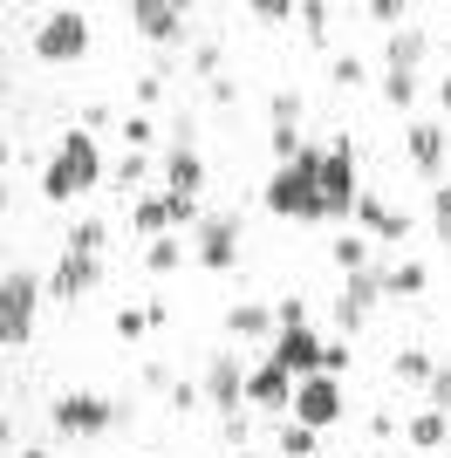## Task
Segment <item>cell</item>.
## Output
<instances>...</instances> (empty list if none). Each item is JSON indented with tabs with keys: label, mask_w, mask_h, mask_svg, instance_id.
I'll list each match as a JSON object with an SVG mask.
<instances>
[{
	"label": "cell",
	"mask_w": 451,
	"mask_h": 458,
	"mask_svg": "<svg viewBox=\"0 0 451 458\" xmlns=\"http://www.w3.org/2000/svg\"><path fill=\"white\" fill-rule=\"evenodd\" d=\"M431 403L451 418V369H438V377H431Z\"/></svg>",
	"instance_id": "obj_39"
},
{
	"label": "cell",
	"mask_w": 451,
	"mask_h": 458,
	"mask_svg": "<svg viewBox=\"0 0 451 458\" xmlns=\"http://www.w3.org/2000/svg\"><path fill=\"white\" fill-rule=\"evenodd\" d=\"M123 137H131V151H144L150 137H157V123L150 116H123Z\"/></svg>",
	"instance_id": "obj_33"
},
{
	"label": "cell",
	"mask_w": 451,
	"mask_h": 458,
	"mask_svg": "<svg viewBox=\"0 0 451 458\" xmlns=\"http://www.w3.org/2000/svg\"><path fill=\"white\" fill-rule=\"evenodd\" d=\"M424 281H431L424 260H396V267L383 274V294H424Z\"/></svg>",
	"instance_id": "obj_22"
},
{
	"label": "cell",
	"mask_w": 451,
	"mask_h": 458,
	"mask_svg": "<svg viewBox=\"0 0 451 458\" xmlns=\"http://www.w3.org/2000/svg\"><path fill=\"white\" fill-rule=\"evenodd\" d=\"M267 212H281V219H328V212H321V151H301L294 165L274 172Z\"/></svg>",
	"instance_id": "obj_2"
},
{
	"label": "cell",
	"mask_w": 451,
	"mask_h": 458,
	"mask_svg": "<svg viewBox=\"0 0 451 458\" xmlns=\"http://www.w3.org/2000/svg\"><path fill=\"white\" fill-rule=\"evenodd\" d=\"M131 28L144 41H178L185 35V7H165V0H131Z\"/></svg>",
	"instance_id": "obj_13"
},
{
	"label": "cell",
	"mask_w": 451,
	"mask_h": 458,
	"mask_svg": "<svg viewBox=\"0 0 451 458\" xmlns=\"http://www.w3.org/2000/svg\"><path fill=\"white\" fill-rule=\"evenodd\" d=\"M185 219H199V199H178V191H165V199H137L131 226L144 233V240H165L171 226H185Z\"/></svg>",
	"instance_id": "obj_9"
},
{
	"label": "cell",
	"mask_w": 451,
	"mask_h": 458,
	"mask_svg": "<svg viewBox=\"0 0 451 458\" xmlns=\"http://www.w3.org/2000/svg\"><path fill=\"white\" fill-rule=\"evenodd\" d=\"M144 383H150V390H165V397H171V369H165V363H144Z\"/></svg>",
	"instance_id": "obj_41"
},
{
	"label": "cell",
	"mask_w": 451,
	"mask_h": 458,
	"mask_svg": "<svg viewBox=\"0 0 451 458\" xmlns=\"http://www.w3.org/2000/svg\"><path fill=\"white\" fill-rule=\"evenodd\" d=\"M356 144L349 137H336L328 151H321V212L328 219H356Z\"/></svg>",
	"instance_id": "obj_3"
},
{
	"label": "cell",
	"mask_w": 451,
	"mask_h": 458,
	"mask_svg": "<svg viewBox=\"0 0 451 458\" xmlns=\"http://www.w3.org/2000/svg\"><path fill=\"white\" fill-rule=\"evenodd\" d=\"M438 240H451V185H438Z\"/></svg>",
	"instance_id": "obj_40"
},
{
	"label": "cell",
	"mask_w": 451,
	"mask_h": 458,
	"mask_svg": "<svg viewBox=\"0 0 451 458\" xmlns=\"http://www.w3.org/2000/svg\"><path fill=\"white\" fill-rule=\"evenodd\" d=\"M445 55H451V48H445Z\"/></svg>",
	"instance_id": "obj_45"
},
{
	"label": "cell",
	"mask_w": 451,
	"mask_h": 458,
	"mask_svg": "<svg viewBox=\"0 0 451 458\" xmlns=\"http://www.w3.org/2000/svg\"><path fill=\"white\" fill-rule=\"evenodd\" d=\"M35 55L41 62H82L89 55V14H82V7H55V14L35 28Z\"/></svg>",
	"instance_id": "obj_4"
},
{
	"label": "cell",
	"mask_w": 451,
	"mask_h": 458,
	"mask_svg": "<svg viewBox=\"0 0 451 458\" xmlns=\"http://www.w3.org/2000/svg\"><path fill=\"white\" fill-rule=\"evenodd\" d=\"M96 178H103V151H96V137L89 131H69V137H62V151H55V165L41 172V199L69 206L75 191H89Z\"/></svg>",
	"instance_id": "obj_1"
},
{
	"label": "cell",
	"mask_w": 451,
	"mask_h": 458,
	"mask_svg": "<svg viewBox=\"0 0 451 458\" xmlns=\"http://www.w3.org/2000/svg\"><path fill=\"white\" fill-rule=\"evenodd\" d=\"M328 76H336L342 89H362V82H370V69H362V55H336V62H328Z\"/></svg>",
	"instance_id": "obj_29"
},
{
	"label": "cell",
	"mask_w": 451,
	"mask_h": 458,
	"mask_svg": "<svg viewBox=\"0 0 451 458\" xmlns=\"http://www.w3.org/2000/svg\"><path fill=\"white\" fill-rule=\"evenodd\" d=\"M274 131H301V89H274Z\"/></svg>",
	"instance_id": "obj_28"
},
{
	"label": "cell",
	"mask_w": 451,
	"mask_h": 458,
	"mask_svg": "<svg viewBox=\"0 0 451 458\" xmlns=\"http://www.w3.org/2000/svg\"><path fill=\"white\" fill-rule=\"evenodd\" d=\"M321 458H336V452H321Z\"/></svg>",
	"instance_id": "obj_44"
},
{
	"label": "cell",
	"mask_w": 451,
	"mask_h": 458,
	"mask_svg": "<svg viewBox=\"0 0 451 458\" xmlns=\"http://www.w3.org/2000/svg\"><path fill=\"white\" fill-rule=\"evenodd\" d=\"M438 103H445V110H451V82H445V89H438Z\"/></svg>",
	"instance_id": "obj_42"
},
{
	"label": "cell",
	"mask_w": 451,
	"mask_h": 458,
	"mask_svg": "<svg viewBox=\"0 0 451 458\" xmlns=\"http://www.w3.org/2000/svg\"><path fill=\"white\" fill-rule=\"evenodd\" d=\"M301 35H308V41H321V35H328V7H315V0H308V7H301Z\"/></svg>",
	"instance_id": "obj_32"
},
{
	"label": "cell",
	"mask_w": 451,
	"mask_h": 458,
	"mask_svg": "<svg viewBox=\"0 0 451 458\" xmlns=\"http://www.w3.org/2000/svg\"><path fill=\"white\" fill-rule=\"evenodd\" d=\"M445 431H451L445 411H417V418H411V445H417V452H438V445H445Z\"/></svg>",
	"instance_id": "obj_21"
},
{
	"label": "cell",
	"mask_w": 451,
	"mask_h": 458,
	"mask_svg": "<svg viewBox=\"0 0 451 458\" xmlns=\"http://www.w3.org/2000/svg\"><path fill=\"white\" fill-rule=\"evenodd\" d=\"M144 328H150V308H116V335H123V343H137Z\"/></svg>",
	"instance_id": "obj_31"
},
{
	"label": "cell",
	"mask_w": 451,
	"mask_h": 458,
	"mask_svg": "<svg viewBox=\"0 0 451 458\" xmlns=\"http://www.w3.org/2000/svg\"><path fill=\"white\" fill-rule=\"evenodd\" d=\"M424 28H396L390 35V69H404V76H417V62H424Z\"/></svg>",
	"instance_id": "obj_20"
},
{
	"label": "cell",
	"mask_w": 451,
	"mask_h": 458,
	"mask_svg": "<svg viewBox=\"0 0 451 458\" xmlns=\"http://www.w3.org/2000/svg\"><path fill=\"white\" fill-rule=\"evenodd\" d=\"M294 418L308 424V431H328V424L342 418V390H336V377H308L294 390Z\"/></svg>",
	"instance_id": "obj_11"
},
{
	"label": "cell",
	"mask_w": 451,
	"mask_h": 458,
	"mask_svg": "<svg viewBox=\"0 0 451 458\" xmlns=\"http://www.w3.org/2000/svg\"><path fill=\"white\" fill-rule=\"evenodd\" d=\"M336 267L342 274H362V267H370V240H362V233H342V240H336Z\"/></svg>",
	"instance_id": "obj_24"
},
{
	"label": "cell",
	"mask_w": 451,
	"mask_h": 458,
	"mask_svg": "<svg viewBox=\"0 0 451 458\" xmlns=\"http://www.w3.org/2000/svg\"><path fill=\"white\" fill-rule=\"evenodd\" d=\"M14 458H48V452H14Z\"/></svg>",
	"instance_id": "obj_43"
},
{
	"label": "cell",
	"mask_w": 451,
	"mask_h": 458,
	"mask_svg": "<svg viewBox=\"0 0 451 458\" xmlns=\"http://www.w3.org/2000/svg\"><path fill=\"white\" fill-rule=\"evenodd\" d=\"M253 14H260V21H294L301 7H294V0H253Z\"/></svg>",
	"instance_id": "obj_34"
},
{
	"label": "cell",
	"mask_w": 451,
	"mask_h": 458,
	"mask_svg": "<svg viewBox=\"0 0 451 458\" xmlns=\"http://www.w3.org/2000/svg\"><path fill=\"white\" fill-rule=\"evenodd\" d=\"M226 328H233V335H267V328L281 335L274 308H260V301H240V308H226Z\"/></svg>",
	"instance_id": "obj_19"
},
{
	"label": "cell",
	"mask_w": 451,
	"mask_h": 458,
	"mask_svg": "<svg viewBox=\"0 0 451 458\" xmlns=\"http://www.w3.org/2000/svg\"><path fill=\"white\" fill-rule=\"evenodd\" d=\"M89 287H96V253L62 247V267H55V281H48V294H55V301H82Z\"/></svg>",
	"instance_id": "obj_15"
},
{
	"label": "cell",
	"mask_w": 451,
	"mask_h": 458,
	"mask_svg": "<svg viewBox=\"0 0 451 458\" xmlns=\"http://www.w3.org/2000/svg\"><path fill=\"white\" fill-rule=\"evenodd\" d=\"M281 452H287V458H321V452H315V431H308L301 418L281 424Z\"/></svg>",
	"instance_id": "obj_26"
},
{
	"label": "cell",
	"mask_w": 451,
	"mask_h": 458,
	"mask_svg": "<svg viewBox=\"0 0 451 458\" xmlns=\"http://www.w3.org/2000/svg\"><path fill=\"white\" fill-rule=\"evenodd\" d=\"M321 349L328 343H315V328H281V335H274V356H267V363H281L287 377H321Z\"/></svg>",
	"instance_id": "obj_10"
},
{
	"label": "cell",
	"mask_w": 451,
	"mask_h": 458,
	"mask_svg": "<svg viewBox=\"0 0 451 458\" xmlns=\"http://www.w3.org/2000/svg\"><path fill=\"white\" fill-rule=\"evenodd\" d=\"M376 294H383V274H376V267L349 274V287H342V301H336V322H342V328H362V315H370Z\"/></svg>",
	"instance_id": "obj_16"
},
{
	"label": "cell",
	"mask_w": 451,
	"mask_h": 458,
	"mask_svg": "<svg viewBox=\"0 0 451 458\" xmlns=\"http://www.w3.org/2000/svg\"><path fill=\"white\" fill-rule=\"evenodd\" d=\"M178 260H185V247H178L171 233H165V240H150V247H144V267H150V274H171V267H178Z\"/></svg>",
	"instance_id": "obj_27"
},
{
	"label": "cell",
	"mask_w": 451,
	"mask_h": 458,
	"mask_svg": "<svg viewBox=\"0 0 451 458\" xmlns=\"http://www.w3.org/2000/svg\"><path fill=\"white\" fill-rule=\"evenodd\" d=\"M342 369H349V349L328 343V349H321V377H342Z\"/></svg>",
	"instance_id": "obj_37"
},
{
	"label": "cell",
	"mask_w": 451,
	"mask_h": 458,
	"mask_svg": "<svg viewBox=\"0 0 451 458\" xmlns=\"http://www.w3.org/2000/svg\"><path fill=\"white\" fill-rule=\"evenodd\" d=\"M165 185L178 191V199H199V191H206V157L191 151V144H178V151L165 157Z\"/></svg>",
	"instance_id": "obj_17"
},
{
	"label": "cell",
	"mask_w": 451,
	"mask_h": 458,
	"mask_svg": "<svg viewBox=\"0 0 451 458\" xmlns=\"http://www.w3.org/2000/svg\"><path fill=\"white\" fill-rule=\"evenodd\" d=\"M411 165L424 178L445 172V131H438V123H411Z\"/></svg>",
	"instance_id": "obj_18"
},
{
	"label": "cell",
	"mask_w": 451,
	"mask_h": 458,
	"mask_svg": "<svg viewBox=\"0 0 451 458\" xmlns=\"http://www.w3.org/2000/svg\"><path fill=\"white\" fill-rule=\"evenodd\" d=\"M206 397V390H199V383H171V411H191V403Z\"/></svg>",
	"instance_id": "obj_38"
},
{
	"label": "cell",
	"mask_w": 451,
	"mask_h": 458,
	"mask_svg": "<svg viewBox=\"0 0 451 458\" xmlns=\"http://www.w3.org/2000/svg\"><path fill=\"white\" fill-rule=\"evenodd\" d=\"M274 322H281V328H308V308H301V301H294V294H287V301H281V308H274Z\"/></svg>",
	"instance_id": "obj_36"
},
{
	"label": "cell",
	"mask_w": 451,
	"mask_h": 458,
	"mask_svg": "<svg viewBox=\"0 0 451 458\" xmlns=\"http://www.w3.org/2000/svg\"><path fill=\"white\" fill-rule=\"evenodd\" d=\"M191 260H199L206 274H233V267H240V219H233V212L199 219V233H191Z\"/></svg>",
	"instance_id": "obj_5"
},
{
	"label": "cell",
	"mask_w": 451,
	"mask_h": 458,
	"mask_svg": "<svg viewBox=\"0 0 451 458\" xmlns=\"http://www.w3.org/2000/svg\"><path fill=\"white\" fill-rule=\"evenodd\" d=\"M35 274H7L0 281V343L7 349H21L28 335H35Z\"/></svg>",
	"instance_id": "obj_6"
},
{
	"label": "cell",
	"mask_w": 451,
	"mask_h": 458,
	"mask_svg": "<svg viewBox=\"0 0 451 458\" xmlns=\"http://www.w3.org/2000/svg\"><path fill=\"white\" fill-rule=\"evenodd\" d=\"M356 226L370 233V240H383V247L411 240V219H404V212H390L383 199H376V191H362V199H356Z\"/></svg>",
	"instance_id": "obj_14"
},
{
	"label": "cell",
	"mask_w": 451,
	"mask_h": 458,
	"mask_svg": "<svg viewBox=\"0 0 451 458\" xmlns=\"http://www.w3.org/2000/svg\"><path fill=\"white\" fill-rule=\"evenodd\" d=\"M370 21H390L396 28V21H411V7H404V0H370Z\"/></svg>",
	"instance_id": "obj_35"
},
{
	"label": "cell",
	"mask_w": 451,
	"mask_h": 458,
	"mask_svg": "<svg viewBox=\"0 0 451 458\" xmlns=\"http://www.w3.org/2000/svg\"><path fill=\"white\" fill-rule=\"evenodd\" d=\"M199 390H206V403L219 411V418H240V411H246V369H240V356H212Z\"/></svg>",
	"instance_id": "obj_8"
},
{
	"label": "cell",
	"mask_w": 451,
	"mask_h": 458,
	"mask_svg": "<svg viewBox=\"0 0 451 458\" xmlns=\"http://www.w3.org/2000/svg\"><path fill=\"white\" fill-rule=\"evenodd\" d=\"M390 377H396V383H431V377H438V363L424 356V349H404V356L390 363Z\"/></svg>",
	"instance_id": "obj_23"
},
{
	"label": "cell",
	"mask_w": 451,
	"mask_h": 458,
	"mask_svg": "<svg viewBox=\"0 0 451 458\" xmlns=\"http://www.w3.org/2000/svg\"><path fill=\"white\" fill-rule=\"evenodd\" d=\"M417 89H424V82H417V76H404V69H390V76H383V103H390V110H411V103H417Z\"/></svg>",
	"instance_id": "obj_25"
},
{
	"label": "cell",
	"mask_w": 451,
	"mask_h": 458,
	"mask_svg": "<svg viewBox=\"0 0 451 458\" xmlns=\"http://www.w3.org/2000/svg\"><path fill=\"white\" fill-rule=\"evenodd\" d=\"M48 418H55L62 438H96V431H110V424H116V403L69 390V397H55V411H48Z\"/></svg>",
	"instance_id": "obj_7"
},
{
	"label": "cell",
	"mask_w": 451,
	"mask_h": 458,
	"mask_svg": "<svg viewBox=\"0 0 451 458\" xmlns=\"http://www.w3.org/2000/svg\"><path fill=\"white\" fill-rule=\"evenodd\" d=\"M69 247L75 253H96V247H103V219H75V226H69Z\"/></svg>",
	"instance_id": "obj_30"
},
{
	"label": "cell",
	"mask_w": 451,
	"mask_h": 458,
	"mask_svg": "<svg viewBox=\"0 0 451 458\" xmlns=\"http://www.w3.org/2000/svg\"><path fill=\"white\" fill-rule=\"evenodd\" d=\"M294 390L301 383L287 377L281 363H260L253 377H246V403H260V411H294Z\"/></svg>",
	"instance_id": "obj_12"
}]
</instances>
